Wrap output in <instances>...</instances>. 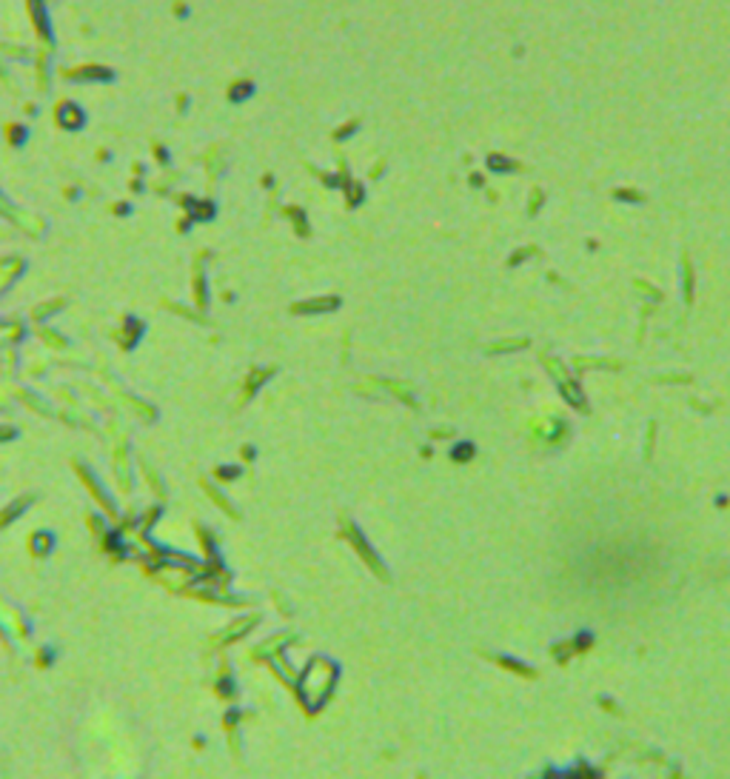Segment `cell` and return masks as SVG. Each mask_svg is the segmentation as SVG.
I'll return each instance as SVG.
<instances>
[{"instance_id":"obj_9","label":"cell","mask_w":730,"mask_h":779,"mask_svg":"<svg viewBox=\"0 0 730 779\" xmlns=\"http://www.w3.org/2000/svg\"><path fill=\"white\" fill-rule=\"evenodd\" d=\"M9 140H12L15 146H20L23 140H26V129H23V126H15V129H9Z\"/></svg>"},{"instance_id":"obj_2","label":"cell","mask_w":730,"mask_h":779,"mask_svg":"<svg viewBox=\"0 0 730 779\" xmlns=\"http://www.w3.org/2000/svg\"><path fill=\"white\" fill-rule=\"evenodd\" d=\"M340 305V297H314L305 303H294V315H328Z\"/></svg>"},{"instance_id":"obj_1","label":"cell","mask_w":730,"mask_h":779,"mask_svg":"<svg viewBox=\"0 0 730 779\" xmlns=\"http://www.w3.org/2000/svg\"><path fill=\"white\" fill-rule=\"evenodd\" d=\"M334 682H337V666L328 663V659H323V656L312 659V663L305 666V671L300 677V686H297L302 705L309 708V711H320V708L325 705V699L332 697Z\"/></svg>"},{"instance_id":"obj_4","label":"cell","mask_w":730,"mask_h":779,"mask_svg":"<svg viewBox=\"0 0 730 779\" xmlns=\"http://www.w3.org/2000/svg\"><path fill=\"white\" fill-rule=\"evenodd\" d=\"M69 78H75V80H111L114 72H109V69H103V66H83V69H75V72H69Z\"/></svg>"},{"instance_id":"obj_8","label":"cell","mask_w":730,"mask_h":779,"mask_svg":"<svg viewBox=\"0 0 730 779\" xmlns=\"http://www.w3.org/2000/svg\"><path fill=\"white\" fill-rule=\"evenodd\" d=\"M345 188H348V206H357L360 197H363V188H360V186H351V183H345Z\"/></svg>"},{"instance_id":"obj_7","label":"cell","mask_w":730,"mask_h":779,"mask_svg":"<svg viewBox=\"0 0 730 779\" xmlns=\"http://www.w3.org/2000/svg\"><path fill=\"white\" fill-rule=\"evenodd\" d=\"M251 91H254V83H251V80H243V83H234V86H231L228 98H231L234 103H238V101H246Z\"/></svg>"},{"instance_id":"obj_10","label":"cell","mask_w":730,"mask_h":779,"mask_svg":"<svg viewBox=\"0 0 730 779\" xmlns=\"http://www.w3.org/2000/svg\"><path fill=\"white\" fill-rule=\"evenodd\" d=\"M351 132H357V123H348V126H343V129H340V132H337V137H340V140H343V137H348V134H351Z\"/></svg>"},{"instance_id":"obj_5","label":"cell","mask_w":730,"mask_h":779,"mask_svg":"<svg viewBox=\"0 0 730 779\" xmlns=\"http://www.w3.org/2000/svg\"><path fill=\"white\" fill-rule=\"evenodd\" d=\"M29 9H32V20H35V27H37V32L49 40V20H46V9H43V0H29Z\"/></svg>"},{"instance_id":"obj_6","label":"cell","mask_w":730,"mask_h":779,"mask_svg":"<svg viewBox=\"0 0 730 779\" xmlns=\"http://www.w3.org/2000/svg\"><path fill=\"white\" fill-rule=\"evenodd\" d=\"M185 206L192 208L195 220H211V218H215V206L206 203V200H185Z\"/></svg>"},{"instance_id":"obj_3","label":"cell","mask_w":730,"mask_h":779,"mask_svg":"<svg viewBox=\"0 0 730 779\" xmlns=\"http://www.w3.org/2000/svg\"><path fill=\"white\" fill-rule=\"evenodd\" d=\"M83 112L75 106V103H63L60 109H58V123L66 129V132H75V129H80L83 126Z\"/></svg>"}]
</instances>
